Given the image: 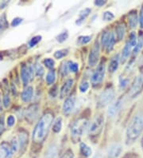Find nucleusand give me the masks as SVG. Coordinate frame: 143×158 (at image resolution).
Masks as SVG:
<instances>
[{
    "instance_id": "f257e3e1",
    "label": "nucleus",
    "mask_w": 143,
    "mask_h": 158,
    "mask_svg": "<svg viewBox=\"0 0 143 158\" xmlns=\"http://www.w3.org/2000/svg\"><path fill=\"white\" fill-rule=\"evenodd\" d=\"M54 121V116L51 114H46L42 116L40 121L37 124L34 130L33 131V140L37 143L44 141L50 130L51 124Z\"/></svg>"
},
{
    "instance_id": "f03ea898",
    "label": "nucleus",
    "mask_w": 143,
    "mask_h": 158,
    "mask_svg": "<svg viewBox=\"0 0 143 158\" xmlns=\"http://www.w3.org/2000/svg\"><path fill=\"white\" fill-rule=\"evenodd\" d=\"M143 130V113L133 116L126 131L127 143H132L139 137Z\"/></svg>"
},
{
    "instance_id": "7ed1b4c3",
    "label": "nucleus",
    "mask_w": 143,
    "mask_h": 158,
    "mask_svg": "<svg viewBox=\"0 0 143 158\" xmlns=\"http://www.w3.org/2000/svg\"><path fill=\"white\" fill-rule=\"evenodd\" d=\"M88 128V121L85 118H80L74 122L71 128V137L74 141H79L86 129Z\"/></svg>"
},
{
    "instance_id": "20e7f679",
    "label": "nucleus",
    "mask_w": 143,
    "mask_h": 158,
    "mask_svg": "<svg viewBox=\"0 0 143 158\" xmlns=\"http://www.w3.org/2000/svg\"><path fill=\"white\" fill-rule=\"evenodd\" d=\"M103 124H104V118L102 115H96L92 122L90 123L88 128L89 136H98L103 130Z\"/></svg>"
},
{
    "instance_id": "39448f33",
    "label": "nucleus",
    "mask_w": 143,
    "mask_h": 158,
    "mask_svg": "<svg viewBox=\"0 0 143 158\" xmlns=\"http://www.w3.org/2000/svg\"><path fill=\"white\" fill-rule=\"evenodd\" d=\"M114 97V91L112 88H108L106 89L104 91L102 92V94L99 95V101H98V105L100 107H103L111 103Z\"/></svg>"
},
{
    "instance_id": "423d86ee",
    "label": "nucleus",
    "mask_w": 143,
    "mask_h": 158,
    "mask_svg": "<svg viewBox=\"0 0 143 158\" xmlns=\"http://www.w3.org/2000/svg\"><path fill=\"white\" fill-rule=\"evenodd\" d=\"M143 88V75H139L136 77V79L133 81V84L132 85L130 90L129 92V95L131 98H135L136 96L139 94L141 92V89Z\"/></svg>"
},
{
    "instance_id": "0eeeda50",
    "label": "nucleus",
    "mask_w": 143,
    "mask_h": 158,
    "mask_svg": "<svg viewBox=\"0 0 143 158\" xmlns=\"http://www.w3.org/2000/svg\"><path fill=\"white\" fill-rule=\"evenodd\" d=\"M105 74V66L104 64L101 63L100 65H99L96 69L95 70L94 73L92 76V79H91V81L95 85H99L103 81V77H104Z\"/></svg>"
},
{
    "instance_id": "6e6552de",
    "label": "nucleus",
    "mask_w": 143,
    "mask_h": 158,
    "mask_svg": "<svg viewBox=\"0 0 143 158\" xmlns=\"http://www.w3.org/2000/svg\"><path fill=\"white\" fill-rule=\"evenodd\" d=\"M99 56V46L98 43H95L94 46L92 47L88 58V64L90 66H93L96 65Z\"/></svg>"
},
{
    "instance_id": "1a4fd4ad",
    "label": "nucleus",
    "mask_w": 143,
    "mask_h": 158,
    "mask_svg": "<svg viewBox=\"0 0 143 158\" xmlns=\"http://www.w3.org/2000/svg\"><path fill=\"white\" fill-rule=\"evenodd\" d=\"M76 105V98L74 96H71L65 101L63 104V113L65 114H69L73 112Z\"/></svg>"
},
{
    "instance_id": "9d476101",
    "label": "nucleus",
    "mask_w": 143,
    "mask_h": 158,
    "mask_svg": "<svg viewBox=\"0 0 143 158\" xmlns=\"http://www.w3.org/2000/svg\"><path fill=\"white\" fill-rule=\"evenodd\" d=\"M13 151L7 143L3 142L0 145V158H12Z\"/></svg>"
},
{
    "instance_id": "9b49d317",
    "label": "nucleus",
    "mask_w": 143,
    "mask_h": 158,
    "mask_svg": "<svg viewBox=\"0 0 143 158\" xmlns=\"http://www.w3.org/2000/svg\"><path fill=\"white\" fill-rule=\"evenodd\" d=\"M122 104H123V100L122 98L118 99L115 103L114 104L111 105V106L109 107V110H108V115L110 117H114L115 115L118 114V113L120 111L121 108H122Z\"/></svg>"
},
{
    "instance_id": "f8f14e48",
    "label": "nucleus",
    "mask_w": 143,
    "mask_h": 158,
    "mask_svg": "<svg viewBox=\"0 0 143 158\" xmlns=\"http://www.w3.org/2000/svg\"><path fill=\"white\" fill-rule=\"evenodd\" d=\"M73 85V79H68L64 85H62L61 89V93H60V96H61V98H63L65 97H66L67 95L69 94V93L70 92L72 87Z\"/></svg>"
},
{
    "instance_id": "ddd939ff",
    "label": "nucleus",
    "mask_w": 143,
    "mask_h": 158,
    "mask_svg": "<svg viewBox=\"0 0 143 158\" xmlns=\"http://www.w3.org/2000/svg\"><path fill=\"white\" fill-rule=\"evenodd\" d=\"M122 151V148L120 145L115 144V145H111V148H109L108 155L111 158H116L121 154Z\"/></svg>"
},
{
    "instance_id": "4468645a",
    "label": "nucleus",
    "mask_w": 143,
    "mask_h": 158,
    "mask_svg": "<svg viewBox=\"0 0 143 158\" xmlns=\"http://www.w3.org/2000/svg\"><path fill=\"white\" fill-rule=\"evenodd\" d=\"M38 106H32L27 110L26 111V119L30 122L34 121L35 118L38 117Z\"/></svg>"
},
{
    "instance_id": "2eb2a0df",
    "label": "nucleus",
    "mask_w": 143,
    "mask_h": 158,
    "mask_svg": "<svg viewBox=\"0 0 143 158\" xmlns=\"http://www.w3.org/2000/svg\"><path fill=\"white\" fill-rule=\"evenodd\" d=\"M34 89L32 86H27L22 93V100L24 102H29L32 99Z\"/></svg>"
},
{
    "instance_id": "dca6fc26",
    "label": "nucleus",
    "mask_w": 143,
    "mask_h": 158,
    "mask_svg": "<svg viewBox=\"0 0 143 158\" xmlns=\"http://www.w3.org/2000/svg\"><path fill=\"white\" fill-rule=\"evenodd\" d=\"M21 77L24 85H27L29 81L30 80V74L28 70V67L26 66H22L21 68Z\"/></svg>"
},
{
    "instance_id": "f3484780",
    "label": "nucleus",
    "mask_w": 143,
    "mask_h": 158,
    "mask_svg": "<svg viewBox=\"0 0 143 158\" xmlns=\"http://www.w3.org/2000/svg\"><path fill=\"white\" fill-rule=\"evenodd\" d=\"M118 65H119V58L118 56H114L111 58V62L109 63V72L111 73H114L118 69Z\"/></svg>"
},
{
    "instance_id": "a211bd4d",
    "label": "nucleus",
    "mask_w": 143,
    "mask_h": 158,
    "mask_svg": "<svg viewBox=\"0 0 143 158\" xmlns=\"http://www.w3.org/2000/svg\"><path fill=\"white\" fill-rule=\"evenodd\" d=\"M18 141V145H19V150L21 149H23L25 148L26 145L27 144V141H28V137L26 133H21L19 134L18 137H17Z\"/></svg>"
},
{
    "instance_id": "6ab92c4d",
    "label": "nucleus",
    "mask_w": 143,
    "mask_h": 158,
    "mask_svg": "<svg viewBox=\"0 0 143 158\" xmlns=\"http://www.w3.org/2000/svg\"><path fill=\"white\" fill-rule=\"evenodd\" d=\"M114 43H115V37H114V33L111 32V33H110V36H109L108 38V40H107V43L105 45L107 52H110V51L112 50L113 47H114Z\"/></svg>"
},
{
    "instance_id": "aec40b11",
    "label": "nucleus",
    "mask_w": 143,
    "mask_h": 158,
    "mask_svg": "<svg viewBox=\"0 0 143 158\" xmlns=\"http://www.w3.org/2000/svg\"><path fill=\"white\" fill-rule=\"evenodd\" d=\"M131 46L129 44V43H126V44L124 46L123 49H122V57H121V60H122V62H124L126 60V58L129 57L130 53V50H131Z\"/></svg>"
},
{
    "instance_id": "412c9836",
    "label": "nucleus",
    "mask_w": 143,
    "mask_h": 158,
    "mask_svg": "<svg viewBox=\"0 0 143 158\" xmlns=\"http://www.w3.org/2000/svg\"><path fill=\"white\" fill-rule=\"evenodd\" d=\"M80 151H81V153H82L84 156H90L92 155V148H90L88 145H87L85 143H81L80 144Z\"/></svg>"
},
{
    "instance_id": "4be33fe9",
    "label": "nucleus",
    "mask_w": 143,
    "mask_h": 158,
    "mask_svg": "<svg viewBox=\"0 0 143 158\" xmlns=\"http://www.w3.org/2000/svg\"><path fill=\"white\" fill-rule=\"evenodd\" d=\"M9 26L8 22L6 20V16L5 14H3L1 17H0V34L3 32Z\"/></svg>"
},
{
    "instance_id": "5701e85b",
    "label": "nucleus",
    "mask_w": 143,
    "mask_h": 158,
    "mask_svg": "<svg viewBox=\"0 0 143 158\" xmlns=\"http://www.w3.org/2000/svg\"><path fill=\"white\" fill-rule=\"evenodd\" d=\"M115 31H116V36L118 40H122V39H123L124 35H125V27H124V25H122V24L118 25V27H116Z\"/></svg>"
},
{
    "instance_id": "b1692460",
    "label": "nucleus",
    "mask_w": 143,
    "mask_h": 158,
    "mask_svg": "<svg viewBox=\"0 0 143 158\" xmlns=\"http://www.w3.org/2000/svg\"><path fill=\"white\" fill-rule=\"evenodd\" d=\"M128 22H129V25L130 26L131 28H134L137 26V15H136V14L134 13H130L128 16Z\"/></svg>"
},
{
    "instance_id": "393cba45",
    "label": "nucleus",
    "mask_w": 143,
    "mask_h": 158,
    "mask_svg": "<svg viewBox=\"0 0 143 158\" xmlns=\"http://www.w3.org/2000/svg\"><path fill=\"white\" fill-rule=\"evenodd\" d=\"M56 79V73L54 70H50L48 72L47 75H46V81L47 82L48 85H52L53 83H54Z\"/></svg>"
},
{
    "instance_id": "a878e982",
    "label": "nucleus",
    "mask_w": 143,
    "mask_h": 158,
    "mask_svg": "<svg viewBox=\"0 0 143 158\" xmlns=\"http://www.w3.org/2000/svg\"><path fill=\"white\" fill-rule=\"evenodd\" d=\"M62 128V119L61 118H57L56 122H54V126H53V130L54 133H60Z\"/></svg>"
},
{
    "instance_id": "bb28decb",
    "label": "nucleus",
    "mask_w": 143,
    "mask_h": 158,
    "mask_svg": "<svg viewBox=\"0 0 143 158\" xmlns=\"http://www.w3.org/2000/svg\"><path fill=\"white\" fill-rule=\"evenodd\" d=\"M143 46V35H140L139 38H138V40L137 42V44H136L135 47L133 49V54H136L139 52L140 50H141Z\"/></svg>"
},
{
    "instance_id": "cd10ccee",
    "label": "nucleus",
    "mask_w": 143,
    "mask_h": 158,
    "mask_svg": "<svg viewBox=\"0 0 143 158\" xmlns=\"http://www.w3.org/2000/svg\"><path fill=\"white\" fill-rule=\"evenodd\" d=\"M129 44L130 45L132 48L135 47L136 44H137V36H136L135 32H131L130 35V40L128 41Z\"/></svg>"
},
{
    "instance_id": "c85d7f7f",
    "label": "nucleus",
    "mask_w": 143,
    "mask_h": 158,
    "mask_svg": "<svg viewBox=\"0 0 143 158\" xmlns=\"http://www.w3.org/2000/svg\"><path fill=\"white\" fill-rule=\"evenodd\" d=\"M42 39V36L41 35H37V36L34 37L32 39H30V41L29 42V46L30 47H34V46H36L39 42Z\"/></svg>"
},
{
    "instance_id": "c756f323",
    "label": "nucleus",
    "mask_w": 143,
    "mask_h": 158,
    "mask_svg": "<svg viewBox=\"0 0 143 158\" xmlns=\"http://www.w3.org/2000/svg\"><path fill=\"white\" fill-rule=\"evenodd\" d=\"M34 72L36 73V74L38 76H42L43 73H44V69L42 67V66L39 63H36L34 66Z\"/></svg>"
},
{
    "instance_id": "7c9ffc66",
    "label": "nucleus",
    "mask_w": 143,
    "mask_h": 158,
    "mask_svg": "<svg viewBox=\"0 0 143 158\" xmlns=\"http://www.w3.org/2000/svg\"><path fill=\"white\" fill-rule=\"evenodd\" d=\"M68 67H69V70H70L73 73H76V72L78 71L79 69L78 64L73 62H68Z\"/></svg>"
},
{
    "instance_id": "2f4dec72",
    "label": "nucleus",
    "mask_w": 143,
    "mask_h": 158,
    "mask_svg": "<svg viewBox=\"0 0 143 158\" xmlns=\"http://www.w3.org/2000/svg\"><path fill=\"white\" fill-rule=\"evenodd\" d=\"M91 12V10L90 9H88V8H87V9H84V10H83L82 11L80 12V19H79V20L77 22H76V23H78L80 21H84V19H85L87 16L89 15V13Z\"/></svg>"
},
{
    "instance_id": "473e14b6",
    "label": "nucleus",
    "mask_w": 143,
    "mask_h": 158,
    "mask_svg": "<svg viewBox=\"0 0 143 158\" xmlns=\"http://www.w3.org/2000/svg\"><path fill=\"white\" fill-rule=\"evenodd\" d=\"M92 37L91 36H80L78 38V40H77V43L80 45L86 44V43H89L91 41Z\"/></svg>"
},
{
    "instance_id": "72a5a7b5",
    "label": "nucleus",
    "mask_w": 143,
    "mask_h": 158,
    "mask_svg": "<svg viewBox=\"0 0 143 158\" xmlns=\"http://www.w3.org/2000/svg\"><path fill=\"white\" fill-rule=\"evenodd\" d=\"M68 54V50H58V51H56L55 54H54V57L57 59H61L63 57H65L66 54Z\"/></svg>"
},
{
    "instance_id": "f704fd0d",
    "label": "nucleus",
    "mask_w": 143,
    "mask_h": 158,
    "mask_svg": "<svg viewBox=\"0 0 143 158\" xmlns=\"http://www.w3.org/2000/svg\"><path fill=\"white\" fill-rule=\"evenodd\" d=\"M114 15H113V13L110 11H106L103 13V19L105 21H111L112 19H114Z\"/></svg>"
},
{
    "instance_id": "c9c22d12",
    "label": "nucleus",
    "mask_w": 143,
    "mask_h": 158,
    "mask_svg": "<svg viewBox=\"0 0 143 158\" xmlns=\"http://www.w3.org/2000/svg\"><path fill=\"white\" fill-rule=\"evenodd\" d=\"M68 37H69V34L67 33V32H63V33L60 34L57 37V40L59 42V43H63L68 39Z\"/></svg>"
},
{
    "instance_id": "e433bc0d",
    "label": "nucleus",
    "mask_w": 143,
    "mask_h": 158,
    "mask_svg": "<svg viewBox=\"0 0 143 158\" xmlns=\"http://www.w3.org/2000/svg\"><path fill=\"white\" fill-rule=\"evenodd\" d=\"M2 103H3L4 106L7 108L8 106L10 104V96L7 93H6L5 94L3 95V98H2Z\"/></svg>"
},
{
    "instance_id": "4c0bfd02",
    "label": "nucleus",
    "mask_w": 143,
    "mask_h": 158,
    "mask_svg": "<svg viewBox=\"0 0 143 158\" xmlns=\"http://www.w3.org/2000/svg\"><path fill=\"white\" fill-rule=\"evenodd\" d=\"M80 90L81 93H85L89 88V83L88 81H83L80 85Z\"/></svg>"
},
{
    "instance_id": "58836bf2",
    "label": "nucleus",
    "mask_w": 143,
    "mask_h": 158,
    "mask_svg": "<svg viewBox=\"0 0 143 158\" xmlns=\"http://www.w3.org/2000/svg\"><path fill=\"white\" fill-rule=\"evenodd\" d=\"M44 63L46 65V67H48L49 69H52V68L54 67V61L52 58H46L44 60Z\"/></svg>"
},
{
    "instance_id": "ea45409f",
    "label": "nucleus",
    "mask_w": 143,
    "mask_h": 158,
    "mask_svg": "<svg viewBox=\"0 0 143 158\" xmlns=\"http://www.w3.org/2000/svg\"><path fill=\"white\" fill-rule=\"evenodd\" d=\"M15 123V118L13 115H10L7 118V120H6V124L9 127H12L14 125Z\"/></svg>"
},
{
    "instance_id": "a19ab883",
    "label": "nucleus",
    "mask_w": 143,
    "mask_h": 158,
    "mask_svg": "<svg viewBox=\"0 0 143 158\" xmlns=\"http://www.w3.org/2000/svg\"><path fill=\"white\" fill-rule=\"evenodd\" d=\"M109 36H110V32H104V33L103 34L101 38V43L103 46H105V45H106L107 40H108Z\"/></svg>"
},
{
    "instance_id": "79ce46f5",
    "label": "nucleus",
    "mask_w": 143,
    "mask_h": 158,
    "mask_svg": "<svg viewBox=\"0 0 143 158\" xmlns=\"http://www.w3.org/2000/svg\"><path fill=\"white\" fill-rule=\"evenodd\" d=\"M128 82H129V80L127 78H122L120 79V82H119V86H120L121 89H124L125 87L127 85Z\"/></svg>"
},
{
    "instance_id": "37998d69",
    "label": "nucleus",
    "mask_w": 143,
    "mask_h": 158,
    "mask_svg": "<svg viewBox=\"0 0 143 158\" xmlns=\"http://www.w3.org/2000/svg\"><path fill=\"white\" fill-rule=\"evenodd\" d=\"M61 158H74V155H73V152L71 150H68L62 155Z\"/></svg>"
},
{
    "instance_id": "c03bdc74",
    "label": "nucleus",
    "mask_w": 143,
    "mask_h": 158,
    "mask_svg": "<svg viewBox=\"0 0 143 158\" xmlns=\"http://www.w3.org/2000/svg\"><path fill=\"white\" fill-rule=\"evenodd\" d=\"M22 22V19H20V18H16V19H14L12 21L11 26L14 27H17V26H18Z\"/></svg>"
},
{
    "instance_id": "a18cd8bd",
    "label": "nucleus",
    "mask_w": 143,
    "mask_h": 158,
    "mask_svg": "<svg viewBox=\"0 0 143 158\" xmlns=\"http://www.w3.org/2000/svg\"><path fill=\"white\" fill-rule=\"evenodd\" d=\"M68 70H69V67H68V62L67 63H64L63 66H62V69H61V71L63 73L64 75H67L68 73Z\"/></svg>"
},
{
    "instance_id": "49530a36",
    "label": "nucleus",
    "mask_w": 143,
    "mask_h": 158,
    "mask_svg": "<svg viewBox=\"0 0 143 158\" xmlns=\"http://www.w3.org/2000/svg\"><path fill=\"white\" fill-rule=\"evenodd\" d=\"M139 24L141 28H143V8H141L140 10V15H139Z\"/></svg>"
},
{
    "instance_id": "de8ad7c7",
    "label": "nucleus",
    "mask_w": 143,
    "mask_h": 158,
    "mask_svg": "<svg viewBox=\"0 0 143 158\" xmlns=\"http://www.w3.org/2000/svg\"><path fill=\"white\" fill-rule=\"evenodd\" d=\"M4 130V118L3 117H0V134Z\"/></svg>"
},
{
    "instance_id": "09e8293b",
    "label": "nucleus",
    "mask_w": 143,
    "mask_h": 158,
    "mask_svg": "<svg viewBox=\"0 0 143 158\" xmlns=\"http://www.w3.org/2000/svg\"><path fill=\"white\" fill-rule=\"evenodd\" d=\"M106 1H104V0H96L95 2V5H96V6H103L105 3H106Z\"/></svg>"
},
{
    "instance_id": "8fccbe9b",
    "label": "nucleus",
    "mask_w": 143,
    "mask_h": 158,
    "mask_svg": "<svg viewBox=\"0 0 143 158\" xmlns=\"http://www.w3.org/2000/svg\"><path fill=\"white\" fill-rule=\"evenodd\" d=\"M2 98H1V93H0V111H2Z\"/></svg>"
},
{
    "instance_id": "3c124183",
    "label": "nucleus",
    "mask_w": 143,
    "mask_h": 158,
    "mask_svg": "<svg viewBox=\"0 0 143 158\" xmlns=\"http://www.w3.org/2000/svg\"><path fill=\"white\" fill-rule=\"evenodd\" d=\"M141 145H142V147H143V137H142V141H141Z\"/></svg>"
},
{
    "instance_id": "603ef678",
    "label": "nucleus",
    "mask_w": 143,
    "mask_h": 158,
    "mask_svg": "<svg viewBox=\"0 0 143 158\" xmlns=\"http://www.w3.org/2000/svg\"><path fill=\"white\" fill-rule=\"evenodd\" d=\"M130 158H133V157H130Z\"/></svg>"
}]
</instances>
